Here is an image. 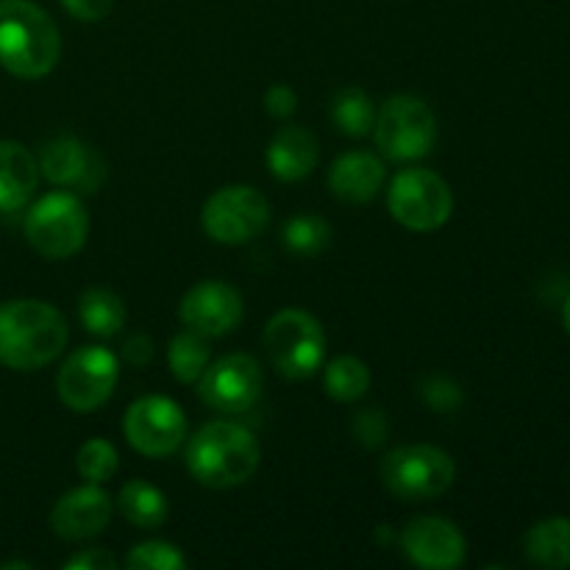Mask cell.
<instances>
[{"instance_id":"6da1fadb","label":"cell","mask_w":570,"mask_h":570,"mask_svg":"<svg viewBox=\"0 0 570 570\" xmlns=\"http://www.w3.org/2000/svg\"><path fill=\"white\" fill-rule=\"evenodd\" d=\"M70 340L61 312L45 301L17 298L0 304V365L39 371L56 362Z\"/></svg>"},{"instance_id":"7a4b0ae2","label":"cell","mask_w":570,"mask_h":570,"mask_svg":"<svg viewBox=\"0 0 570 570\" xmlns=\"http://www.w3.org/2000/svg\"><path fill=\"white\" fill-rule=\"evenodd\" d=\"M61 59V33L45 9L31 0H0V67L37 81Z\"/></svg>"},{"instance_id":"3957f363","label":"cell","mask_w":570,"mask_h":570,"mask_svg":"<svg viewBox=\"0 0 570 570\" xmlns=\"http://www.w3.org/2000/svg\"><path fill=\"white\" fill-rule=\"evenodd\" d=\"M259 440L232 421L206 423L189 438L187 471L209 490H232L259 471Z\"/></svg>"},{"instance_id":"277c9868","label":"cell","mask_w":570,"mask_h":570,"mask_svg":"<svg viewBox=\"0 0 570 570\" xmlns=\"http://www.w3.org/2000/svg\"><path fill=\"white\" fill-rule=\"evenodd\" d=\"M265 354L284 379L315 376L326 362V332L321 321L304 309H282L265 326Z\"/></svg>"},{"instance_id":"5b68a950","label":"cell","mask_w":570,"mask_h":570,"mask_svg":"<svg viewBox=\"0 0 570 570\" xmlns=\"http://www.w3.org/2000/svg\"><path fill=\"white\" fill-rule=\"evenodd\" d=\"M87 234L89 215L70 189L48 193L26 215V239L42 259H70L87 245Z\"/></svg>"},{"instance_id":"8992f818","label":"cell","mask_w":570,"mask_h":570,"mask_svg":"<svg viewBox=\"0 0 570 570\" xmlns=\"http://www.w3.org/2000/svg\"><path fill=\"white\" fill-rule=\"evenodd\" d=\"M382 484L401 501H429L449 493L456 462L438 445H399L382 460Z\"/></svg>"},{"instance_id":"52a82bcc","label":"cell","mask_w":570,"mask_h":570,"mask_svg":"<svg viewBox=\"0 0 570 570\" xmlns=\"http://www.w3.org/2000/svg\"><path fill=\"white\" fill-rule=\"evenodd\" d=\"M373 139L387 159L417 161L432 154L438 142V117L426 100L415 95H395L376 111Z\"/></svg>"},{"instance_id":"ba28073f","label":"cell","mask_w":570,"mask_h":570,"mask_svg":"<svg viewBox=\"0 0 570 570\" xmlns=\"http://www.w3.org/2000/svg\"><path fill=\"white\" fill-rule=\"evenodd\" d=\"M387 209L395 223L417 234L443 228L454 212V193L440 173L426 167L401 170L390 181Z\"/></svg>"},{"instance_id":"9c48e42d","label":"cell","mask_w":570,"mask_h":570,"mask_svg":"<svg viewBox=\"0 0 570 570\" xmlns=\"http://www.w3.org/2000/svg\"><path fill=\"white\" fill-rule=\"evenodd\" d=\"M200 223L209 239L220 245H243L259 237L271 223V204L248 184H232L212 195L200 212Z\"/></svg>"},{"instance_id":"30bf717a","label":"cell","mask_w":570,"mask_h":570,"mask_svg":"<svg viewBox=\"0 0 570 570\" xmlns=\"http://www.w3.org/2000/svg\"><path fill=\"white\" fill-rule=\"evenodd\" d=\"M120 379V362L109 348L87 345L61 362L56 376L59 401L72 412H92L111 399Z\"/></svg>"},{"instance_id":"8fae6325","label":"cell","mask_w":570,"mask_h":570,"mask_svg":"<svg viewBox=\"0 0 570 570\" xmlns=\"http://www.w3.org/2000/svg\"><path fill=\"white\" fill-rule=\"evenodd\" d=\"M128 445L150 460H165L187 438V415L176 401L165 395H145L128 406L122 417Z\"/></svg>"},{"instance_id":"7c38bea8","label":"cell","mask_w":570,"mask_h":570,"mask_svg":"<svg viewBox=\"0 0 570 570\" xmlns=\"http://www.w3.org/2000/svg\"><path fill=\"white\" fill-rule=\"evenodd\" d=\"M262 367L250 354H228L212 362L198 379V395L220 415H243L262 395Z\"/></svg>"},{"instance_id":"4fadbf2b","label":"cell","mask_w":570,"mask_h":570,"mask_svg":"<svg viewBox=\"0 0 570 570\" xmlns=\"http://www.w3.org/2000/svg\"><path fill=\"white\" fill-rule=\"evenodd\" d=\"M178 317L189 332L200 337H226L243 323L245 304L243 295L226 282H200L189 289L178 306Z\"/></svg>"},{"instance_id":"5bb4252c","label":"cell","mask_w":570,"mask_h":570,"mask_svg":"<svg viewBox=\"0 0 570 570\" xmlns=\"http://www.w3.org/2000/svg\"><path fill=\"white\" fill-rule=\"evenodd\" d=\"M39 170L56 187L92 195L106 181V161L76 137H56L39 154Z\"/></svg>"},{"instance_id":"9a60e30c","label":"cell","mask_w":570,"mask_h":570,"mask_svg":"<svg viewBox=\"0 0 570 570\" xmlns=\"http://www.w3.org/2000/svg\"><path fill=\"white\" fill-rule=\"evenodd\" d=\"M401 549L406 560L426 570H454L465 562L468 540L445 518H415L401 532Z\"/></svg>"},{"instance_id":"2e32d148","label":"cell","mask_w":570,"mask_h":570,"mask_svg":"<svg viewBox=\"0 0 570 570\" xmlns=\"http://www.w3.org/2000/svg\"><path fill=\"white\" fill-rule=\"evenodd\" d=\"M111 521V499L100 484H83L56 501L50 529L61 540H89L104 532Z\"/></svg>"},{"instance_id":"e0dca14e","label":"cell","mask_w":570,"mask_h":570,"mask_svg":"<svg viewBox=\"0 0 570 570\" xmlns=\"http://www.w3.org/2000/svg\"><path fill=\"white\" fill-rule=\"evenodd\" d=\"M384 161L379 156L367 154V150H351L343 154L328 170V187H332L334 198L343 204H371L382 189Z\"/></svg>"},{"instance_id":"ac0fdd59","label":"cell","mask_w":570,"mask_h":570,"mask_svg":"<svg viewBox=\"0 0 570 570\" xmlns=\"http://www.w3.org/2000/svg\"><path fill=\"white\" fill-rule=\"evenodd\" d=\"M267 167L284 184L304 181L321 159V145L315 134L301 126H284L267 145Z\"/></svg>"},{"instance_id":"d6986e66","label":"cell","mask_w":570,"mask_h":570,"mask_svg":"<svg viewBox=\"0 0 570 570\" xmlns=\"http://www.w3.org/2000/svg\"><path fill=\"white\" fill-rule=\"evenodd\" d=\"M39 184V161L26 145L0 139V215L20 212Z\"/></svg>"},{"instance_id":"ffe728a7","label":"cell","mask_w":570,"mask_h":570,"mask_svg":"<svg viewBox=\"0 0 570 570\" xmlns=\"http://www.w3.org/2000/svg\"><path fill=\"white\" fill-rule=\"evenodd\" d=\"M523 554L532 566L570 568V518H546L523 534Z\"/></svg>"},{"instance_id":"44dd1931","label":"cell","mask_w":570,"mask_h":570,"mask_svg":"<svg viewBox=\"0 0 570 570\" xmlns=\"http://www.w3.org/2000/svg\"><path fill=\"white\" fill-rule=\"evenodd\" d=\"M122 518L137 529H159L170 515L167 495L159 488L148 484L145 479H134L117 495Z\"/></svg>"},{"instance_id":"7402d4cb","label":"cell","mask_w":570,"mask_h":570,"mask_svg":"<svg viewBox=\"0 0 570 570\" xmlns=\"http://www.w3.org/2000/svg\"><path fill=\"white\" fill-rule=\"evenodd\" d=\"M78 321L95 337H115L126 326V304L111 289L92 287L78 298Z\"/></svg>"},{"instance_id":"603a6c76","label":"cell","mask_w":570,"mask_h":570,"mask_svg":"<svg viewBox=\"0 0 570 570\" xmlns=\"http://www.w3.org/2000/svg\"><path fill=\"white\" fill-rule=\"evenodd\" d=\"M371 367L360 356H337L323 367V387H326L328 399L340 401V404L360 401L371 390Z\"/></svg>"},{"instance_id":"cb8c5ba5","label":"cell","mask_w":570,"mask_h":570,"mask_svg":"<svg viewBox=\"0 0 570 570\" xmlns=\"http://www.w3.org/2000/svg\"><path fill=\"white\" fill-rule=\"evenodd\" d=\"M212 348L209 340L200 337L195 332H181L170 340L167 345V365H170V373L181 384H195L200 379V373L209 367Z\"/></svg>"},{"instance_id":"d4e9b609","label":"cell","mask_w":570,"mask_h":570,"mask_svg":"<svg viewBox=\"0 0 570 570\" xmlns=\"http://www.w3.org/2000/svg\"><path fill=\"white\" fill-rule=\"evenodd\" d=\"M332 120L345 137H365L373 131L376 109H373V100L367 98L365 89L348 87L332 100Z\"/></svg>"},{"instance_id":"484cf974","label":"cell","mask_w":570,"mask_h":570,"mask_svg":"<svg viewBox=\"0 0 570 570\" xmlns=\"http://www.w3.org/2000/svg\"><path fill=\"white\" fill-rule=\"evenodd\" d=\"M282 237L289 254L312 259V256H321L328 248V243H332V226L317 215H295L287 220Z\"/></svg>"},{"instance_id":"4316f807","label":"cell","mask_w":570,"mask_h":570,"mask_svg":"<svg viewBox=\"0 0 570 570\" xmlns=\"http://www.w3.org/2000/svg\"><path fill=\"white\" fill-rule=\"evenodd\" d=\"M117 465H120V456H117L115 445H111L109 440H87L76 454L78 473H81V479H87L89 484L109 482L117 473Z\"/></svg>"},{"instance_id":"83f0119b","label":"cell","mask_w":570,"mask_h":570,"mask_svg":"<svg viewBox=\"0 0 570 570\" xmlns=\"http://www.w3.org/2000/svg\"><path fill=\"white\" fill-rule=\"evenodd\" d=\"M126 566L131 570H184L187 568V557L181 549L173 543H161V540H150V543H139L126 557Z\"/></svg>"},{"instance_id":"f1b7e54d","label":"cell","mask_w":570,"mask_h":570,"mask_svg":"<svg viewBox=\"0 0 570 570\" xmlns=\"http://www.w3.org/2000/svg\"><path fill=\"white\" fill-rule=\"evenodd\" d=\"M351 434L365 449H382L390 438V421L382 410H362L351 421Z\"/></svg>"},{"instance_id":"f546056e","label":"cell","mask_w":570,"mask_h":570,"mask_svg":"<svg viewBox=\"0 0 570 570\" xmlns=\"http://www.w3.org/2000/svg\"><path fill=\"white\" fill-rule=\"evenodd\" d=\"M421 395L432 410L454 412L462 404V390L445 376H426L421 382Z\"/></svg>"},{"instance_id":"4dcf8cb0","label":"cell","mask_w":570,"mask_h":570,"mask_svg":"<svg viewBox=\"0 0 570 570\" xmlns=\"http://www.w3.org/2000/svg\"><path fill=\"white\" fill-rule=\"evenodd\" d=\"M265 109L273 120H289L298 109V95L289 83H273L265 95Z\"/></svg>"},{"instance_id":"1f68e13d","label":"cell","mask_w":570,"mask_h":570,"mask_svg":"<svg viewBox=\"0 0 570 570\" xmlns=\"http://www.w3.org/2000/svg\"><path fill=\"white\" fill-rule=\"evenodd\" d=\"M67 14L81 22H100L111 14L115 0H61Z\"/></svg>"},{"instance_id":"d6a6232c","label":"cell","mask_w":570,"mask_h":570,"mask_svg":"<svg viewBox=\"0 0 570 570\" xmlns=\"http://www.w3.org/2000/svg\"><path fill=\"white\" fill-rule=\"evenodd\" d=\"M117 566H120V562H117L115 554H109L106 549H87L65 562L67 570H117Z\"/></svg>"},{"instance_id":"836d02e7","label":"cell","mask_w":570,"mask_h":570,"mask_svg":"<svg viewBox=\"0 0 570 570\" xmlns=\"http://www.w3.org/2000/svg\"><path fill=\"white\" fill-rule=\"evenodd\" d=\"M122 360L134 367H145L154 360V340L145 337V334H131L122 345Z\"/></svg>"},{"instance_id":"e575fe53","label":"cell","mask_w":570,"mask_h":570,"mask_svg":"<svg viewBox=\"0 0 570 570\" xmlns=\"http://www.w3.org/2000/svg\"><path fill=\"white\" fill-rule=\"evenodd\" d=\"M562 323H566V332L570 334V295L566 298V304H562Z\"/></svg>"}]
</instances>
